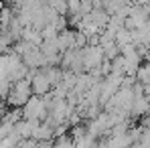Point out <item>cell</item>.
<instances>
[{
	"label": "cell",
	"instance_id": "cell-1",
	"mask_svg": "<svg viewBox=\"0 0 150 148\" xmlns=\"http://www.w3.org/2000/svg\"><path fill=\"white\" fill-rule=\"evenodd\" d=\"M81 55H83V71L85 73L98 69L103 63V59H105L100 45H87L85 49H81Z\"/></svg>",
	"mask_w": 150,
	"mask_h": 148
},
{
	"label": "cell",
	"instance_id": "cell-2",
	"mask_svg": "<svg viewBox=\"0 0 150 148\" xmlns=\"http://www.w3.org/2000/svg\"><path fill=\"white\" fill-rule=\"evenodd\" d=\"M30 87H33V96H39V98H43L45 93H49L51 89H53L43 69H39V71L35 73V77L30 79Z\"/></svg>",
	"mask_w": 150,
	"mask_h": 148
},
{
	"label": "cell",
	"instance_id": "cell-3",
	"mask_svg": "<svg viewBox=\"0 0 150 148\" xmlns=\"http://www.w3.org/2000/svg\"><path fill=\"white\" fill-rule=\"evenodd\" d=\"M85 16L98 26L100 30H103L105 26L110 25V18H112V16L108 14V10H103V8H93V10H91L89 14H85Z\"/></svg>",
	"mask_w": 150,
	"mask_h": 148
},
{
	"label": "cell",
	"instance_id": "cell-4",
	"mask_svg": "<svg viewBox=\"0 0 150 148\" xmlns=\"http://www.w3.org/2000/svg\"><path fill=\"white\" fill-rule=\"evenodd\" d=\"M150 112V101L146 98H134L132 103V110H130V116L132 118H138V116H144Z\"/></svg>",
	"mask_w": 150,
	"mask_h": 148
},
{
	"label": "cell",
	"instance_id": "cell-5",
	"mask_svg": "<svg viewBox=\"0 0 150 148\" xmlns=\"http://www.w3.org/2000/svg\"><path fill=\"white\" fill-rule=\"evenodd\" d=\"M43 71H45V75H47V79H49L53 89L61 85V79H63V69H61V67H49V65H47Z\"/></svg>",
	"mask_w": 150,
	"mask_h": 148
},
{
	"label": "cell",
	"instance_id": "cell-6",
	"mask_svg": "<svg viewBox=\"0 0 150 148\" xmlns=\"http://www.w3.org/2000/svg\"><path fill=\"white\" fill-rule=\"evenodd\" d=\"M10 89H12V81L10 79H0V99L2 101H6Z\"/></svg>",
	"mask_w": 150,
	"mask_h": 148
},
{
	"label": "cell",
	"instance_id": "cell-7",
	"mask_svg": "<svg viewBox=\"0 0 150 148\" xmlns=\"http://www.w3.org/2000/svg\"><path fill=\"white\" fill-rule=\"evenodd\" d=\"M81 10V0H67V16H75Z\"/></svg>",
	"mask_w": 150,
	"mask_h": 148
},
{
	"label": "cell",
	"instance_id": "cell-8",
	"mask_svg": "<svg viewBox=\"0 0 150 148\" xmlns=\"http://www.w3.org/2000/svg\"><path fill=\"white\" fill-rule=\"evenodd\" d=\"M91 10H93V0H81V10H79V14L85 16V14H89Z\"/></svg>",
	"mask_w": 150,
	"mask_h": 148
}]
</instances>
